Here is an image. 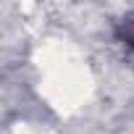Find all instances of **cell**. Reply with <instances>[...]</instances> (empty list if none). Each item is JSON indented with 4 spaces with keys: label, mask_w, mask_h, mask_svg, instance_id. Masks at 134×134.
Returning <instances> with one entry per match:
<instances>
[{
    "label": "cell",
    "mask_w": 134,
    "mask_h": 134,
    "mask_svg": "<svg viewBox=\"0 0 134 134\" xmlns=\"http://www.w3.org/2000/svg\"><path fill=\"white\" fill-rule=\"evenodd\" d=\"M116 40L124 47L126 58L134 63V11H129L126 16H121L116 21Z\"/></svg>",
    "instance_id": "obj_1"
}]
</instances>
